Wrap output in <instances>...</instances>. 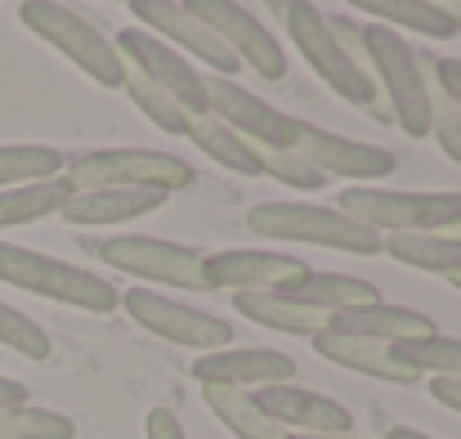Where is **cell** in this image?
<instances>
[{
	"label": "cell",
	"instance_id": "obj_19",
	"mask_svg": "<svg viewBox=\"0 0 461 439\" xmlns=\"http://www.w3.org/2000/svg\"><path fill=\"white\" fill-rule=\"evenodd\" d=\"M327 332L340 336H358V341H376V345H399V341H417V336H435V318L408 309V305H363V309H345L327 318Z\"/></svg>",
	"mask_w": 461,
	"mask_h": 439
},
{
	"label": "cell",
	"instance_id": "obj_8",
	"mask_svg": "<svg viewBox=\"0 0 461 439\" xmlns=\"http://www.w3.org/2000/svg\"><path fill=\"white\" fill-rule=\"evenodd\" d=\"M86 247L108 270H122L131 279L179 288V292H215V283L206 279V256L184 247V242L140 238V233H113V238H99V242H86Z\"/></svg>",
	"mask_w": 461,
	"mask_h": 439
},
{
	"label": "cell",
	"instance_id": "obj_13",
	"mask_svg": "<svg viewBox=\"0 0 461 439\" xmlns=\"http://www.w3.org/2000/svg\"><path fill=\"white\" fill-rule=\"evenodd\" d=\"M126 5H131L135 27L153 32L157 41H166L170 50H179L188 63L202 59V63L211 68V77H233V72L242 68V63L211 36V27H206L202 18H193L179 0H126Z\"/></svg>",
	"mask_w": 461,
	"mask_h": 439
},
{
	"label": "cell",
	"instance_id": "obj_29",
	"mask_svg": "<svg viewBox=\"0 0 461 439\" xmlns=\"http://www.w3.org/2000/svg\"><path fill=\"white\" fill-rule=\"evenodd\" d=\"M122 63H126V59H122ZM122 90L131 95V104H135V108H140V113L153 122V126H161L166 135H184V131H188V113H184V108H179V104H175V99H170L161 86H153V81H149L140 68H131V63H126Z\"/></svg>",
	"mask_w": 461,
	"mask_h": 439
},
{
	"label": "cell",
	"instance_id": "obj_28",
	"mask_svg": "<svg viewBox=\"0 0 461 439\" xmlns=\"http://www.w3.org/2000/svg\"><path fill=\"white\" fill-rule=\"evenodd\" d=\"M63 161L68 157L50 144H0V188L54 179V175H63Z\"/></svg>",
	"mask_w": 461,
	"mask_h": 439
},
{
	"label": "cell",
	"instance_id": "obj_34",
	"mask_svg": "<svg viewBox=\"0 0 461 439\" xmlns=\"http://www.w3.org/2000/svg\"><path fill=\"white\" fill-rule=\"evenodd\" d=\"M430 77H435V86L461 108V59H430Z\"/></svg>",
	"mask_w": 461,
	"mask_h": 439
},
{
	"label": "cell",
	"instance_id": "obj_33",
	"mask_svg": "<svg viewBox=\"0 0 461 439\" xmlns=\"http://www.w3.org/2000/svg\"><path fill=\"white\" fill-rule=\"evenodd\" d=\"M426 63H430V54H426ZM430 135L439 140L444 157L461 166V108L435 86V77H430Z\"/></svg>",
	"mask_w": 461,
	"mask_h": 439
},
{
	"label": "cell",
	"instance_id": "obj_38",
	"mask_svg": "<svg viewBox=\"0 0 461 439\" xmlns=\"http://www.w3.org/2000/svg\"><path fill=\"white\" fill-rule=\"evenodd\" d=\"M430 5H435V9H439V14L453 23V32H461V0H430Z\"/></svg>",
	"mask_w": 461,
	"mask_h": 439
},
{
	"label": "cell",
	"instance_id": "obj_17",
	"mask_svg": "<svg viewBox=\"0 0 461 439\" xmlns=\"http://www.w3.org/2000/svg\"><path fill=\"white\" fill-rule=\"evenodd\" d=\"M197 386H229V390H265L283 386L296 377V359L283 350H260V345H229L215 354H197L193 363Z\"/></svg>",
	"mask_w": 461,
	"mask_h": 439
},
{
	"label": "cell",
	"instance_id": "obj_20",
	"mask_svg": "<svg viewBox=\"0 0 461 439\" xmlns=\"http://www.w3.org/2000/svg\"><path fill=\"white\" fill-rule=\"evenodd\" d=\"M313 341V350L327 359V363H336V368H345V372H358V377H372V381H390V386H417L421 381V372H412V368H403L394 354H390V345H376V341H358V336H340V332H318V336H309Z\"/></svg>",
	"mask_w": 461,
	"mask_h": 439
},
{
	"label": "cell",
	"instance_id": "obj_12",
	"mask_svg": "<svg viewBox=\"0 0 461 439\" xmlns=\"http://www.w3.org/2000/svg\"><path fill=\"white\" fill-rule=\"evenodd\" d=\"M206 113L256 148H292L296 135V117L278 113L269 99L251 95L233 77H206Z\"/></svg>",
	"mask_w": 461,
	"mask_h": 439
},
{
	"label": "cell",
	"instance_id": "obj_21",
	"mask_svg": "<svg viewBox=\"0 0 461 439\" xmlns=\"http://www.w3.org/2000/svg\"><path fill=\"white\" fill-rule=\"evenodd\" d=\"M292 305H305L313 314H345V309H363V305H376L381 292L367 283V279H349V274H327V270H309L296 288H287Z\"/></svg>",
	"mask_w": 461,
	"mask_h": 439
},
{
	"label": "cell",
	"instance_id": "obj_2",
	"mask_svg": "<svg viewBox=\"0 0 461 439\" xmlns=\"http://www.w3.org/2000/svg\"><path fill=\"white\" fill-rule=\"evenodd\" d=\"M0 283L18 288V292L45 296V300H59V305H72V309H86V314L122 309V292L108 279H99L95 270H81V265H68L59 256L14 247V242H0Z\"/></svg>",
	"mask_w": 461,
	"mask_h": 439
},
{
	"label": "cell",
	"instance_id": "obj_14",
	"mask_svg": "<svg viewBox=\"0 0 461 439\" xmlns=\"http://www.w3.org/2000/svg\"><path fill=\"white\" fill-rule=\"evenodd\" d=\"M292 148L305 157L318 175H340V179H354V184H376V179L394 175V166H399V157H394L390 148L331 135V131L309 126V122H301V117H296Z\"/></svg>",
	"mask_w": 461,
	"mask_h": 439
},
{
	"label": "cell",
	"instance_id": "obj_22",
	"mask_svg": "<svg viewBox=\"0 0 461 439\" xmlns=\"http://www.w3.org/2000/svg\"><path fill=\"white\" fill-rule=\"evenodd\" d=\"M233 305H238L242 318H251L260 327H274V332H287V336H318L327 327V314L292 305L278 292H233Z\"/></svg>",
	"mask_w": 461,
	"mask_h": 439
},
{
	"label": "cell",
	"instance_id": "obj_25",
	"mask_svg": "<svg viewBox=\"0 0 461 439\" xmlns=\"http://www.w3.org/2000/svg\"><path fill=\"white\" fill-rule=\"evenodd\" d=\"M345 5L372 14V18H376L381 27H390V32H417V36H430V41L457 36L453 23H448L430 0H345Z\"/></svg>",
	"mask_w": 461,
	"mask_h": 439
},
{
	"label": "cell",
	"instance_id": "obj_18",
	"mask_svg": "<svg viewBox=\"0 0 461 439\" xmlns=\"http://www.w3.org/2000/svg\"><path fill=\"white\" fill-rule=\"evenodd\" d=\"M166 197L170 193H157V188H77L59 215L81 229H108V224H131L166 206Z\"/></svg>",
	"mask_w": 461,
	"mask_h": 439
},
{
	"label": "cell",
	"instance_id": "obj_36",
	"mask_svg": "<svg viewBox=\"0 0 461 439\" xmlns=\"http://www.w3.org/2000/svg\"><path fill=\"white\" fill-rule=\"evenodd\" d=\"M430 399H435V404H444V408H453V413H461V381H444V377H435V381H430Z\"/></svg>",
	"mask_w": 461,
	"mask_h": 439
},
{
	"label": "cell",
	"instance_id": "obj_5",
	"mask_svg": "<svg viewBox=\"0 0 461 439\" xmlns=\"http://www.w3.org/2000/svg\"><path fill=\"white\" fill-rule=\"evenodd\" d=\"M372 233H444L461 220V193H403L381 184H354L340 193V206Z\"/></svg>",
	"mask_w": 461,
	"mask_h": 439
},
{
	"label": "cell",
	"instance_id": "obj_15",
	"mask_svg": "<svg viewBox=\"0 0 461 439\" xmlns=\"http://www.w3.org/2000/svg\"><path fill=\"white\" fill-rule=\"evenodd\" d=\"M256 408L278 422L287 435H354V417L340 399L331 395H318L305 390L296 381H283V386H265V390H251Z\"/></svg>",
	"mask_w": 461,
	"mask_h": 439
},
{
	"label": "cell",
	"instance_id": "obj_35",
	"mask_svg": "<svg viewBox=\"0 0 461 439\" xmlns=\"http://www.w3.org/2000/svg\"><path fill=\"white\" fill-rule=\"evenodd\" d=\"M144 439H188V435H184V426H179V417L170 408H153L144 417Z\"/></svg>",
	"mask_w": 461,
	"mask_h": 439
},
{
	"label": "cell",
	"instance_id": "obj_16",
	"mask_svg": "<svg viewBox=\"0 0 461 439\" xmlns=\"http://www.w3.org/2000/svg\"><path fill=\"white\" fill-rule=\"evenodd\" d=\"M309 274L301 256H283V252H251V247H229V252H211L206 256V279L215 283V292H287Z\"/></svg>",
	"mask_w": 461,
	"mask_h": 439
},
{
	"label": "cell",
	"instance_id": "obj_26",
	"mask_svg": "<svg viewBox=\"0 0 461 439\" xmlns=\"http://www.w3.org/2000/svg\"><path fill=\"white\" fill-rule=\"evenodd\" d=\"M184 140H193V144L202 148L211 161H220V166H224V170H233V175H260L256 148L247 144L242 135H233L224 122H215L211 113H206V117H188Z\"/></svg>",
	"mask_w": 461,
	"mask_h": 439
},
{
	"label": "cell",
	"instance_id": "obj_10",
	"mask_svg": "<svg viewBox=\"0 0 461 439\" xmlns=\"http://www.w3.org/2000/svg\"><path fill=\"white\" fill-rule=\"evenodd\" d=\"M122 309L149 327L161 341H175V345H188L197 354H215V350H229L233 345V327L229 318L220 314H206V309H193L184 300H170L166 292H153V288H131L122 292Z\"/></svg>",
	"mask_w": 461,
	"mask_h": 439
},
{
	"label": "cell",
	"instance_id": "obj_11",
	"mask_svg": "<svg viewBox=\"0 0 461 439\" xmlns=\"http://www.w3.org/2000/svg\"><path fill=\"white\" fill-rule=\"evenodd\" d=\"M117 54L131 63V68H140L153 86H161L188 117H206V77L179 54V50H170L166 41H157L153 32H144V27H126V32H117Z\"/></svg>",
	"mask_w": 461,
	"mask_h": 439
},
{
	"label": "cell",
	"instance_id": "obj_40",
	"mask_svg": "<svg viewBox=\"0 0 461 439\" xmlns=\"http://www.w3.org/2000/svg\"><path fill=\"white\" fill-rule=\"evenodd\" d=\"M444 238H453V242H461V220H457V224H448V229H444Z\"/></svg>",
	"mask_w": 461,
	"mask_h": 439
},
{
	"label": "cell",
	"instance_id": "obj_7",
	"mask_svg": "<svg viewBox=\"0 0 461 439\" xmlns=\"http://www.w3.org/2000/svg\"><path fill=\"white\" fill-rule=\"evenodd\" d=\"M278 14H283V23H287V36L296 41V50L305 54V63L322 77V86L331 90V95H340L345 104H354V108H372L376 104V90H372V81H367V72L345 54V45L336 41V32H331V23H327V14L318 9V5H309V0H269Z\"/></svg>",
	"mask_w": 461,
	"mask_h": 439
},
{
	"label": "cell",
	"instance_id": "obj_37",
	"mask_svg": "<svg viewBox=\"0 0 461 439\" xmlns=\"http://www.w3.org/2000/svg\"><path fill=\"white\" fill-rule=\"evenodd\" d=\"M27 404V386L14 377H0V408H23Z\"/></svg>",
	"mask_w": 461,
	"mask_h": 439
},
{
	"label": "cell",
	"instance_id": "obj_1",
	"mask_svg": "<svg viewBox=\"0 0 461 439\" xmlns=\"http://www.w3.org/2000/svg\"><path fill=\"white\" fill-rule=\"evenodd\" d=\"M358 68L367 72L376 99L390 108V122L412 135L426 140L430 135V63L421 50L408 45L403 32H390L381 23L358 27Z\"/></svg>",
	"mask_w": 461,
	"mask_h": 439
},
{
	"label": "cell",
	"instance_id": "obj_6",
	"mask_svg": "<svg viewBox=\"0 0 461 439\" xmlns=\"http://www.w3.org/2000/svg\"><path fill=\"white\" fill-rule=\"evenodd\" d=\"M63 179L77 188H157V193H179L197 175L184 157L161 152V148H95L72 161H63Z\"/></svg>",
	"mask_w": 461,
	"mask_h": 439
},
{
	"label": "cell",
	"instance_id": "obj_39",
	"mask_svg": "<svg viewBox=\"0 0 461 439\" xmlns=\"http://www.w3.org/2000/svg\"><path fill=\"white\" fill-rule=\"evenodd\" d=\"M385 439H435V435H426V431H417V426H390Z\"/></svg>",
	"mask_w": 461,
	"mask_h": 439
},
{
	"label": "cell",
	"instance_id": "obj_3",
	"mask_svg": "<svg viewBox=\"0 0 461 439\" xmlns=\"http://www.w3.org/2000/svg\"><path fill=\"white\" fill-rule=\"evenodd\" d=\"M247 233L274 238V242H309L345 256H376L381 233L363 229L336 206H313V202H256L247 211Z\"/></svg>",
	"mask_w": 461,
	"mask_h": 439
},
{
	"label": "cell",
	"instance_id": "obj_27",
	"mask_svg": "<svg viewBox=\"0 0 461 439\" xmlns=\"http://www.w3.org/2000/svg\"><path fill=\"white\" fill-rule=\"evenodd\" d=\"M390 354L412 368V372H430V377H444V381H461V341L457 336H417V341H399L390 345Z\"/></svg>",
	"mask_w": 461,
	"mask_h": 439
},
{
	"label": "cell",
	"instance_id": "obj_31",
	"mask_svg": "<svg viewBox=\"0 0 461 439\" xmlns=\"http://www.w3.org/2000/svg\"><path fill=\"white\" fill-rule=\"evenodd\" d=\"M0 345L14 350V354H23V359H32V363H45V359L54 354L50 332H45L36 318H27L23 309L5 305V300H0Z\"/></svg>",
	"mask_w": 461,
	"mask_h": 439
},
{
	"label": "cell",
	"instance_id": "obj_42",
	"mask_svg": "<svg viewBox=\"0 0 461 439\" xmlns=\"http://www.w3.org/2000/svg\"><path fill=\"white\" fill-rule=\"evenodd\" d=\"M122 5H126V0H122Z\"/></svg>",
	"mask_w": 461,
	"mask_h": 439
},
{
	"label": "cell",
	"instance_id": "obj_24",
	"mask_svg": "<svg viewBox=\"0 0 461 439\" xmlns=\"http://www.w3.org/2000/svg\"><path fill=\"white\" fill-rule=\"evenodd\" d=\"M202 399H206V408L224 422V431H229V435H238V439H287V431H283L278 422H269V417L256 408L251 390L202 386Z\"/></svg>",
	"mask_w": 461,
	"mask_h": 439
},
{
	"label": "cell",
	"instance_id": "obj_32",
	"mask_svg": "<svg viewBox=\"0 0 461 439\" xmlns=\"http://www.w3.org/2000/svg\"><path fill=\"white\" fill-rule=\"evenodd\" d=\"M256 161H260V175H269V179H278L296 193H318L327 184V175H318L296 148H256Z\"/></svg>",
	"mask_w": 461,
	"mask_h": 439
},
{
	"label": "cell",
	"instance_id": "obj_4",
	"mask_svg": "<svg viewBox=\"0 0 461 439\" xmlns=\"http://www.w3.org/2000/svg\"><path fill=\"white\" fill-rule=\"evenodd\" d=\"M18 23L41 36L45 45H54L68 63H77L90 81H99L104 90H122L126 63L117 54V45L77 9L59 5V0H23L18 5Z\"/></svg>",
	"mask_w": 461,
	"mask_h": 439
},
{
	"label": "cell",
	"instance_id": "obj_41",
	"mask_svg": "<svg viewBox=\"0 0 461 439\" xmlns=\"http://www.w3.org/2000/svg\"><path fill=\"white\" fill-rule=\"evenodd\" d=\"M287 439H358V435H287Z\"/></svg>",
	"mask_w": 461,
	"mask_h": 439
},
{
	"label": "cell",
	"instance_id": "obj_23",
	"mask_svg": "<svg viewBox=\"0 0 461 439\" xmlns=\"http://www.w3.org/2000/svg\"><path fill=\"white\" fill-rule=\"evenodd\" d=\"M68 197H72V184L63 175L36 179V184H18V188H0V229L36 224L45 215H59Z\"/></svg>",
	"mask_w": 461,
	"mask_h": 439
},
{
	"label": "cell",
	"instance_id": "obj_9",
	"mask_svg": "<svg viewBox=\"0 0 461 439\" xmlns=\"http://www.w3.org/2000/svg\"><path fill=\"white\" fill-rule=\"evenodd\" d=\"M193 18H202L211 27V36L238 59L247 63L260 81H283L287 77V54L278 45V36L238 0H179Z\"/></svg>",
	"mask_w": 461,
	"mask_h": 439
},
{
	"label": "cell",
	"instance_id": "obj_30",
	"mask_svg": "<svg viewBox=\"0 0 461 439\" xmlns=\"http://www.w3.org/2000/svg\"><path fill=\"white\" fill-rule=\"evenodd\" d=\"M0 439H77V422L54 408H0Z\"/></svg>",
	"mask_w": 461,
	"mask_h": 439
}]
</instances>
